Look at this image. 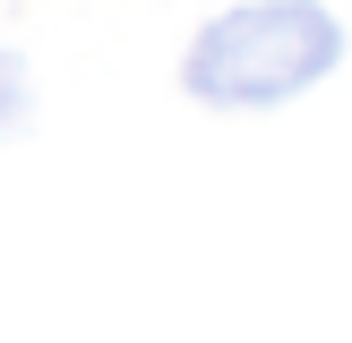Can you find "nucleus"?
Instances as JSON below:
<instances>
[{"label":"nucleus","mask_w":352,"mask_h":343,"mask_svg":"<svg viewBox=\"0 0 352 343\" xmlns=\"http://www.w3.org/2000/svg\"><path fill=\"white\" fill-rule=\"evenodd\" d=\"M344 69V17L327 0H232L181 51V95L206 112H275Z\"/></svg>","instance_id":"obj_1"},{"label":"nucleus","mask_w":352,"mask_h":343,"mask_svg":"<svg viewBox=\"0 0 352 343\" xmlns=\"http://www.w3.org/2000/svg\"><path fill=\"white\" fill-rule=\"evenodd\" d=\"M26 129H34V69H26V51L0 43V146Z\"/></svg>","instance_id":"obj_2"}]
</instances>
